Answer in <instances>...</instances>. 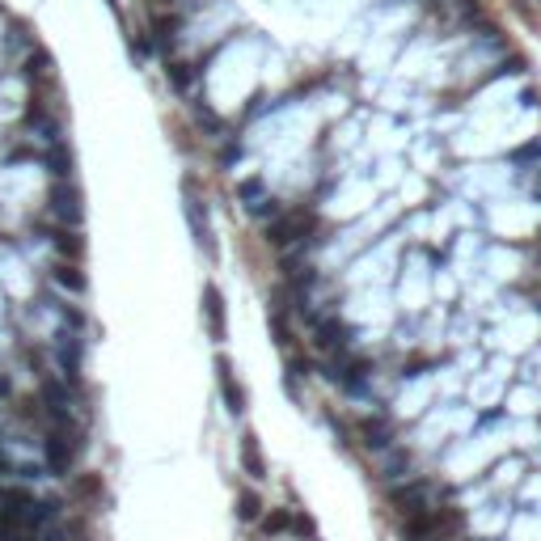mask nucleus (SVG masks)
Wrapping results in <instances>:
<instances>
[{
	"instance_id": "1",
	"label": "nucleus",
	"mask_w": 541,
	"mask_h": 541,
	"mask_svg": "<svg viewBox=\"0 0 541 541\" xmlns=\"http://www.w3.org/2000/svg\"><path fill=\"white\" fill-rule=\"evenodd\" d=\"M436 486L431 482H406V486H394L389 491V503L402 512V516H419V512H431V503H436Z\"/></svg>"
},
{
	"instance_id": "2",
	"label": "nucleus",
	"mask_w": 541,
	"mask_h": 541,
	"mask_svg": "<svg viewBox=\"0 0 541 541\" xmlns=\"http://www.w3.org/2000/svg\"><path fill=\"white\" fill-rule=\"evenodd\" d=\"M72 461H76V431L72 427H56L47 436V469L56 478H64L72 469Z\"/></svg>"
},
{
	"instance_id": "3",
	"label": "nucleus",
	"mask_w": 541,
	"mask_h": 541,
	"mask_svg": "<svg viewBox=\"0 0 541 541\" xmlns=\"http://www.w3.org/2000/svg\"><path fill=\"white\" fill-rule=\"evenodd\" d=\"M309 229H313V216H309V211H288V216H275V220H270L266 241H270V245H292V241L305 237Z\"/></svg>"
},
{
	"instance_id": "4",
	"label": "nucleus",
	"mask_w": 541,
	"mask_h": 541,
	"mask_svg": "<svg viewBox=\"0 0 541 541\" xmlns=\"http://www.w3.org/2000/svg\"><path fill=\"white\" fill-rule=\"evenodd\" d=\"M313 343L321 351H343L351 343V326H343L339 317H313Z\"/></svg>"
},
{
	"instance_id": "5",
	"label": "nucleus",
	"mask_w": 541,
	"mask_h": 541,
	"mask_svg": "<svg viewBox=\"0 0 541 541\" xmlns=\"http://www.w3.org/2000/svg\"><path fill=\"white\" fill-rule=\"evenodd\" d=\"M51 216H60V220L68 225V229H76L81 225V199H76V191L68 186V182H60V186H51Z\"/></svg>"
},
{
	"instance_id": "6",
	"label": "nucleus",
	"mask_w": 541,
	"mask_h": 541,
	"mask_svg": "<svg viewBox=\"0 0 541 541\" xmlns=\"http://www.w3.org/2000/svg\"><path fill=\"white\" fill-rule=\"evenodd\" d=\"M360 440H364V449H372V453H385L389 444H394V431H389V423L376 414V419H364L360 423Z\"/></svg>"
},
{
	"instance_id": "7",
	"label": "nucleus",
	"mask_w": 541,
	"mask_h": 541,
	"mask_svg": "<svg viewBox=\"0 0 541 541\" xmlns=\"http://www.w3.org/2000/svg\"><path fill=\"white\" fill-rule=\"evenodd\" d=\"M203 313H207V334L220 343L225 339V300H220V292H216L211 284L203 288Z\"/></svg>"
},
{
	"instance_id": "8",
	"label": "nucleus",
	"mask_w": 541,
	"mask_h": 541,
	"mask_svg": "<svg viewBox=\"0 0 541 541\" xmlns=\"http://www.w3.org/2000/svg\"><path fill=\"white\" fill-rule=\"evenodd\" d=\"M216 372H220V389H225L229 410H233V414H241V410H245V394H241V385L233 381V364L220 355V360H216Z\"/></svg>"
},
{
	"instance_id": "9",
	"label": "nucleus",
	"mask_w": 541,
	"mask_h": 541,
	"mask_svg": "<svg viewBox=\"0 0 541 541\" xmlns=\"http://www.w3.org/2000/svg\"><path fill=\"white\" fill-rule=\"evenodd\" d=\"M186 216H191V229H195V241H199L203 250H211V229H207V211H203V203H199L195 195H186Z\"/></svg>"
},
{
	"instance_id": "10",
	"label": "nucleus",
	"mask_w": 541,
	"mask_h": 541,
	"mask_svg": "<svg viewBox=\"0 0 541 541\" xmlns=\"http://www.w3.org/2000/svg\"><path fill=\"white\" fill-rule=\"evenodd\" d=\"M241 465L250 478H266V461L258 453V436H241Z\"/></svg>"
},
{
	"instance_id": "11",
	"label": "nucleus",
	"mask_w": 541,
	"mask_h": 541,
	"mask_svg": "<svg viewBox=\"0 0 541 541\" xmlns=\"http://www.w3.org/2000/svg\"><path fill=\"white\" fill-rule=\"evenodd\" d=\"M60 364H64V372H68V381H76V372H81V351H76V339H72V334L60 339Z\"/></svg>"
},
{
	"instance_id": "12",
	"label": "nucleus",
	"mask_w": 541,
	"mask_h": 541,
	"mask_svg": "<svg viewBox=\"0 0 541 541\" xmlns=\"http://www.w3.org/2000/svg\"><path fill=\"white\" fill-rule=\"evenodd\" d=\"M51 275H56V284H60V288H68V292H85V275H81V270H76L72 262H60L56 270H51Z\"/></svg>"
},
{
	"instance_id": "13",
	"label": "nucleus",
	"mask_w": 541,
	"mask_h": 541,
	"mask_svg": "<svg viewBox=\"0 0 541 541\" xmlns=\"http://www.w3.org/2000/svg\"><path fill=\"white\" fill-rule=\"evenodd\" d=\"M258 512H262V499H258L254 491H241V495H237V520L254 524V520H258Z\"/></svg>"
},
{
	"instance_id": "14",
	"label": "nucleus",
	"mask_w": 541,
	"mask_h": 541,
	"mask_svg": "<svg viewBox=\"0 0 541 541\" xmlns=\"http://www.w3.org/2000/svg\"><path fill=\"white\" fill-rule=\"evenodd\" d=\"M406 469H410V453H402V449H398V453H389V457H385V478H402Z\"/></svg>"
},
{
	"instance_id": "15",
	"label": "nucleus",
	"mask_w": 541,
	"mask_h": 541,
	"mask_svg": "<svg viewBox=\"0 0 541 541\" xmlns=\"http://www.w3.org/2000/svg\"><path fill=\"white\" fill-rule=\"evenodd\" d=\"M56 237V245H60V254H68V258H76L81 254V241H76V233H68V229H60V233H51Z\"/></svg>"
},
{
	"instance_id": "16",
	"label": "nucleus",
	"mask_w": 541,
	"mask_h": 541,
	"mask_svg": "<svg viewBox=\"0 0 541 541\" xmlns=\"http://www.w3.org/2000/svg\"><path fill=\"white\" fill-rule=\"evenodd\" d=\"M262 191H266V186H262L258 178H250V182H241V186H237V195L245 199V207H254V203L262 199Z\"/></svg>"
},
{
	"instance_id": "17",
	"label": "nucleus",
	"mask_w": 541,
	"mask_h": 541,
	"mask_svg": "<svg viewBox=\"0 0 541 541\" xmlns=\"http://www.w3.org/2000/svg\"><path fill=\"white\" fill-rule=\"evenodd\" d=\"M288 524H292V516H288V512H270V516L262 520V533H284Z\"/></svg>"
},
{
	"instance_id": "18",
	"label": "nucleus",
	"mask_w": 541,
	"mask_h": 541,
	"mask_svg": "<svg viewBox=\"0 0 541 541\" xmlns=\"http://www.w3.org/2000/svg\"><path fill=\"white\" fill-rule=\"evenodd\" d=\"M537 156H541V140H533V144H524V148L512 152V161H537Z\"/></svg>"
},
{
	"instance_id": "19",
	"label": "nucleus",
	"mask_w": 541,
	"mask_h": 541,
	"mask_svg": "<svg viewBox=\"0 0 541 541\" xmlns=\"http://www.w3.org/2000/svg\"><path fill=\"white\" fill-rule=\"evenodd\" d=\"M170 76H174V85H178V89H186V85H191V72H186V64H174V68H170Z\"/></svg>"
},
{
	"instance_id": "20",
	"label": "nucleus",
	"mask_w": 541,
	"mask_h": 541,
	"mask_svg": "<svg viewBox=\"0 0 541 541\" xmlns=\"http://www.w3.org/2000/svg\"><path fill=\"white\" fill-rule=\"evenodd\" d=\"M76 491H81V495H97V491H102V482H97V478H81Z\"/></svg>"
},
{
	"instance_id": "21",
	"label": "nucleus",
	"mask_w": 541,
	"mask_h": 541,
	"mask_svg": "<svg viewBox=\"0 0 541 541\" xmlns=\"http://www.w3.org/2000/svg\"><path fill=\"white\" fill-rule=\"evenodd\" d=\"M533 195H537V199H541V170H537V174H533Z\"/></svg>"
},
{
	"instance_id": "22",
	"label": "nucleus",
	"mask_w": 541,
	"mask_h": 541,
	"mask_svg": "<svg viewBox=\"0 0 541 541\" xmlns=\"http://www.w3.org/2000/svg\"><path fill=\"white\" fill-rule=\"evenodd\" d=\"M38 541H64V533H42Z\"/></svg>"
}]
</instances>
